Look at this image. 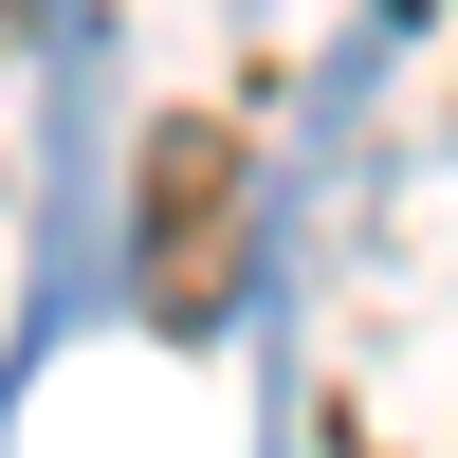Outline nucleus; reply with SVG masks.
Returning a JSON list of instances; mask_svg holds the SVG:
<instances>
[{"label":"nucleus","instance_id":"1","mask_svg":"<svg viewBox=\"0 0 458 458\" xmlns=\"http://www.w3.org/2000/svg\"><path fill=\"white\" fill-rule=\"evenodd\" d=\"M220 183H239V147H220V129H165V312L220 293Z\"/></svg>","mask_w":458,"mask_h":458},{"label":"nucleus","instance_id":"2","mask_svg":"<svg viewBox=\"0 0 458 458\" xmlns=\"http://www.w3.org/2000/svg\"><path fill=\"white\" fill-rule=\"evenodd\" d=\"M0 19H19V0H0Z\"/></svg>","mask_w":458,"mask_h":458}]
</instances>
